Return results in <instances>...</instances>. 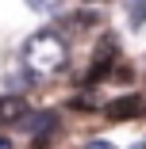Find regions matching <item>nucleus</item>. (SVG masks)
<instances>
[{
  "label": "nucleus",
  "instance_id": "2",
  "mask_svg": "<svg viewBox=\"0 0 146 149\" xmlns=\"http://www.w3.org/2000/svg\"><path fill=\"white\" fill-rule=\"evenodd\" d=\"M27 115V100L23 96H0V126H16Z\"/></svg>",
  "mask_w": 146,
  "mask_h": 149
},
{
  "label": "nucleus",
  "instance_id": "5",
  "mask_svg": "<svg viewBox=\"0 0 146 149\" xmlns=\"http://www.w3.org/2000/svg\"><path fill=\"white\" fill-rule=\"evenodd\" d=\"M27 4H31L35 12H58V8H62V0H27Z\"/></svg>",
  "mask_w": 146,
  "mask_h": 149
},
{
  "label": "nucleus",
  "instance_id": "6",
  "mask_svg": "<svg viewBox=\"0 0 146 149\" xmlns=\"http://www.w3.org/2000/svg\"><path fill=\"white\" fill-rule=\"evenodd\" d=\"M89 149H119V145H111V141H89Z\"/></svg>",
  "mask_w": 146,
  "mask_h": 149
},
{
  "label": "nucleus",
  "instance_id": "1",
  "mask_svg": "<svg viewBox=\"0 0 146 149\" xmlns=\"http://www.w3.org/2000/svg\"><path fill=\"white\" fill-rule=\"evenodd\" d=\"M66 61H69V46L58 31H39L23 46V65L31 77H54L66 69Z\"/></svg>",
  "mask_w": 146,
  "mask_h": 149
},
{
  "label": "nucleus",
  "instance_id": "4",
  "mask_svg": "<svg viewBox=\"0 0 146 149\" xmlns=\"http://www.w3.org/2000/svg\"><path fill=\"white\" fill-rule=\"evenodd\" d=\"M146 23V0H131V27Z\"/></svg>",
  "mask_w": 146,
  "mask_h": 149
},
{
  "label": "nucleus",
  "instance_id": "3",
  "mask_svg": "<svg viewBox=\"0 0 146 149\" xmlns=\"http://www.w3.org/2000/svg\"><path fill=\"white\" fill-rule=\"evenodd\" d=\"M104 111H108L111 118H131V115L142 111V100H138V96H119L115 103H104Z\"/></svg>",
  "mask_w": 146,
  "mask_h": 149
},
{
  "label": "nucleus",
  "instance_id": "7",
  "mask_svg": "<svg viewBox=\"0 0 146 149\" xmlns=\"http://www.w3.org/2000/svg\"><path fill=\"white\" fill-rule=\"evenodd\" d=\"M0 149H8V138H0Z\"/></svg>",
  "mask_w": 146,
  "mask_h": 149
}]
</instances>
